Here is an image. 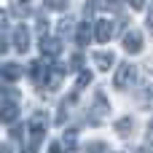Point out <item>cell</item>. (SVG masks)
I'll use <instances>...</instances> for the list:
<instances>
[{"label":"cell","mask_w":153,"mask_h":153,"mask_svg":"<svg viewBox=\"0 0 153 153\" xmlns=\"http://www.w3.org/2000/svg\"><path fill=\"white\" fill-rule=\"evenodd\" d=\"M56 27H59V38H65V35H70V32H73V19H67V16H65Z\"/></svg>","instance_id":"e0dca14e"},{"label":"cell","mask_w":153,"mask_h":153,"mask_svg":"<svg viewBox=\"0 0 153 153\" xmlns=\"http://www.w3.org/2000/svg\"><path fill=\"white\" fill-rule=\"evenodd\" d=\"M86 153H108V145H105V143H100V140H94V143H89V145H86Z\"/></svg>","instance_id":"ac0fdd59"},{"label":"cell","mask_w":153,"mask_h":153,"mask_svg":"<svg viewBox=\"0 0 153 153\" xmlns=\"http://www.w3.org/2000/svg\"><path fill=\"white\" fill-rule=\"evenodd\" d=\"M94 62H97V67H100L102 73H108V70L113 67V62H116V56H113L110 51H100V54H94Z\"/></svg>","instance_id":"4fadbf2b"},{"label":"cell","mask_w":153,"mask_h":153,"mask_svg":"<svg viewBox=\"0 0 153 153\" xmlns=\"http://www.w3.org/2000/svg\"><path fill=\"white\" fill-rule=\"evenodd\" d=\"M70 65H73V67H75V70H83V56H81V54H75V56H73V62H70Z\"/></svg>","instance_id":"ffe728a7"},{"label":"cell","mask_w":153,"mask_h":153,"mask_svg":"<svg viewBox=\"0 0 153 153\" xmlns=\"http://www.w3.org/2000/svg\"><path fill=\"white\" fill-rule=\"evenodd\" d=\"M48 73H51V65H48V62H43V59H38V62H32V65H30V75H32V83H35L38 89H46Z\"/></svg>","instance_id":"277c9868"},{"label":"cell","mask_w":153,"mask_h":153,"mask_svg":"<svg viewBox=\"0 0 153 153\" xmlns=\"http://www.w3.org/2000/svg\"><path fill=\"white\" fill-rule=\"evenodd\" d=\"M113 35H116V24H113L110 19H100V22L94 24V40H97V43H108Z\"/></svg>","instance_id":"52a82bcc"},{"label":"cell","mask_w":153,"mask_h":153,"mask_svg":"<svg viewBox=\"0 0 153 153\" xmlns=\"http://www.w3.org/2000/svg\"><path fill=\"white\" fill-rule=\"evenodd\" d=\"M59 143H62L67 151H75V145H78V132H75V129H67V132L62 134V140H59Z\"/></svg>","instance_id":"2e32d148"},{"label":"cell","mask_w":153,"mask_h":153,"mask_svg":"<svg viewBox=\"0 0 153 153\" xmlns=\"http://www.w3.org/2000/svg\"><path fill=\"white\" fill-rule=\"evenodd\" d=\"M11 38H13V48H16L19 54H27V51H30V30H27L24 24H19Z\"/></svg>","instance_id":"ba28073f"},{"label":"cell","mask_w":153,"mask_h":153,"mask_svg":"<svg viewBox=\"0 0 153 153\" xmlns=\"http://www.w3.org/2000/svg\"><path fill=\"white\" fill-rule=\"evenodd\" d=\"M124 51L126 54H140L143 51V35L137 30H126V35H124Z\"/></svg>","instance_id":"9c48e42d"},{"label":"cell","mask_w":153,"mask_h":153,"mask_svg":"<svg viewBox=\"0 0 153 153\" xmlns=\"http://www.w3.org/2000/svg\"><path fill=\"white\" fill-rule=\"evenodd\" d=\"M116 132H118L121 137H129V134L134 132V118H129V116L118 118V121H116Z\"/></svg>","instance_id":"9a60e30c"},{"label":"cell","mask_w":153,"mask_h":153,"mask_svg":"<svg viewBox=\"0 0 153 153\" xmlns=\"http://www.w3.org/2000/svg\"><path fill=\"white\" fill-rule=\"evenodd\" d=\"M108 113H110V102L105 100V91H97V94H94V105H91V110L86 113L89 124H91V126H100V124L108 118Z\"/></svg>","instance_id":"6da1fadb"},{"label":"cell","mask_w":153,"mask_h":153,"mask_svg":"<svg viewBox=\"0 0 153 153\" xmlns=\"http://www.w3.org/2000/svg\"><path fill=\"white\" fill-rule=\"evenodd\" d=\"M137 153H153V151H151V145H143V148H140Z\"/></svg>","instance_id":"4316f807"},{"label":"cell","mask_w":153,"mask_h":153,"mask_svg":"<svg viewBox=\"0 0 153 153\" xmlns=\"http://www.w3.org/2000/svg\"><path fill=\"white\" fill-rule=\"evenodd\" d=\"M137 100L143 105H148V100H153V70H148L140 81V89H137Z\"/></svg>","instance_id":"30bf717a"},{"label":"cell","mask_w":153,"mask_h":153,"mask_svg":"<svg viewBox=\"0 0 153 153\" xmlns=\"http://www.w3.org/2000/svg\"><path fill=\"white\" fill-rule=\"evenodd\" d=\"M11 137H13V140H22V137H24V129H22V126H11Z\"/></svg>","instance_id":"44dd1931"},{"label":"cell","mask_w":153,"mask_h":153,"mask_svg":"<svg viewBox=\"0 0 153 153\" xmlns=\"http://www.w3.org/2000/svg\"><path fill=\"white\" fill-rule=\"evenodd\" d=\"M91 38H94V27L89 24V19H83V22L78 24V30H75V43H78V46H89Z\"/></svg>","instance_id":"7c38bea8"},{"label":"cell","mask_w":153,"mask_h":153,"mask_svg":"<svg viewBox=\"0 0 153 153\" xmlns=\"http://www.w3.org/2000/svg\"><path fill=\"white\" fill-rule=\"evenodd\" d=\"M16 116H19V105H16V100H13L11 94H5V97H3V105H0V121H3L5 126H11V124L16 121Z\"/></svg>","instance_id":"5b68a950"},{"label":"cell","mask_w":153,"mask_h":153,"mask_svg":"<svg viewBox=\"0 0 153 153\" xmlns=\"http://www.w3.org/2000/svg\"><path fill=\"white\" fill-rule=\"evenodd\" d=\"M48 153H73V151H67V148H65L62 143H54V145H51V151H48Z\"/></svg>","instance_id":"7402d4cb"},{"label":"cell","mask_w":153,"mask_h":153,"mask_svg":"<svg viewBox=\"0 0 153 153\" xmlns=\"http://www.w3.org/2000/svg\"><path fill=\"white\" fill-rule=\"evenodd\" d=\"M145 24H148V30L153 32V5H151V11H148V19H145Z\"/></svg>","instance_id":"d4e9b609"},{"label":"cell","mask_w":153,"mask_h":153,"mask_svg":"<svg viewBox=\"0 0 153 153\" xmlns=\"http://www.w3.org/2000/svg\"><path fill=\"white\" fill-rule=\"evenodd\" d=\"M145 137H148V145L153 148V118H151V124H148V134Z\"/></svg>","instance_id":"cb8c5ba5"},{"label":"cell","mask_w":153,"mask_h":153,"mask_svg":"<svg viewBox=\"0 0 153 153\" xmlns=\"http://www.w3.org/2000/svg\"><path fill=\"white\" fill-rule=\"evenodd\" d=\"M43 5L51 8V11H65L67 8V0H43Z\"/></svg>","instance_id":"d6986e66"},{"label":"cell","mask_w":153,"mask_h":153,"mask_svg":"<svg viewBox=\"0 0 153 153\" xmlns=\"http://www.w3.org/2000/svg\"><path fill=\"white\" fill-rule=\"evenodd\" d=\"M59 51H62V38H51V35H48V38L40 40V56H43V59H51V62H54V59L59 56Z\"/></svg>","instance_id":"8992f818"},{"label":"cell","mask_w":153,"mask_h":153,"mask_svg":"<svg viewBox=\"0 0 153 153\" xmlns=\"http://www.w3.org/2000/svg\"><path fill=\"white\" fill-rule=\"evenodd\" d=\"M102 3H105V8H113V11L118 8V0H102Z\"/></svg>","instance_id":"484cf974"},{"label":"cell","mask_w":153,"mask_h":153,"mask_svg":"<svg viewBox=\"0 0 153 153\" xmlns=\"http://www.w3.org/2000/svg\"><path fill=\"white\" fill-rule=\"evenodd\" d=\"M0 75L11 83V81H16V78H22V67L19 65H11V62H5L3 67H0Z\"/></svg>","instance_id":"5bb4252c"},{"label":"cell","mask_w":153,"mask_h":153,"mask_svg":"<svg viewBox=\"0 0 153 153\" xmlns=\"http://www.w3.org/2000/svg\"><path fill=\"white\" fill-rule=\"evenodd\" d=\"M134 83H137V67H134V65H129V62L118 65L116 78H113V86H116L118 91H126V89H129V86H134Z\"/></svg>","instance_id":"7a4b0ae2"},{"label":"cell","mask_w":153,"mask_h":153,"mask_svg":"<svg viewBox=\"0 0 153 153\" xmlns=\"http://www.w3.org/2000/svg\"><path fill=\"white\" fill-rule=\"evenodd\" d=\"M126 3H129V5H132V8H134V11H140V8H143V5H145V0H126Z\"/></svg>","instance_id":"603a6c76"},{"label":"cell","mask_w":153,"mask_h":153,"mask_svg":"<svg viewBox=\"0 0 153 153\" xmlns=\"http://www.w3.org/2000/svg\"><path fill=\"white\" fill-rule=\"evenodd\" d=\"M46 132H48V116L46 113H32V118H30V137H32V145H40L43 143V137H46Z\"/></svg>","instance_id":"3957f363"},{"label":"cell","mask_w":153,"mask_h":153,"mask_svg":"<svg viewBox=\"0 0 153 153\" xmlns=\"http://www.w3.org/2000/svg\"><path fill=\"white\" fill-rule=\"evenodd\" d=\"M65 73H67V67H62V65H51V73H48V81H46V91H56L59 89V83L65 81Z\"/></svg>","instance_id":"8fae6325"}]
</instances>
